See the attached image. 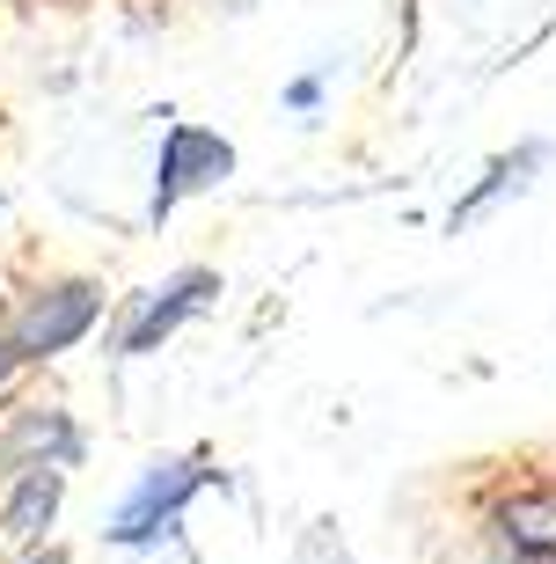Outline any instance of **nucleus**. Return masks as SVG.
I'll return each instance as SVG.
<instances>
[{"mask_svg": "<svg viewBox=\"0 0 556 564\" xmlns=\"http://www.w3.org/2000/svg\"><path fill=\"white\" fill-rule=\"evenodd\" d=\"M96 315H103V301H96V286H81V279L30 293V308L8 323L15 359H52V352H66L74 337H88V323H96Z\"/></svg>", "mask_w": 556, "mask_h": 564, "instance_id": "obj_1", "label": "nucleus"}, {"mask_svg": "<svg viewBox=\"0 0 556 564\" xmlns=\"http://www.w3.org/2000/svg\"><path fill=\"white\" fill-rule=\"evenodd\" d=\"M212 293H220V279H212V272H176L168 286H154V293L140 301V315L124 323V352H154V345H162V337L176 330L184 315L206 308Z\"/></svg>", "mask_w": 556, "mask_h": 564, "instance_id": "obj_4", "label": "nucleus"}, {"mask_svg": "<svg viewBox=\"0 0 556 564\" xmlns=\"http://www.w3.org/2000/svg\"><path fill=\"white\" fill-rule=\"evenodd\" d=\"M81 455V433L66 425V411H15L8 440H0V469H66Z\"/></svg>", "mask_w": 556, "mask_h": 564, "instance_id": "obj_5", "label": "nucleus"}, {"mask_svg": "<svg viewBox=\"0 0 556 564\" xmlns=\"http://www.w3.org/2000/svg\"><path fill=\"white\" fill-rule=\"evenodd\" d=\"M30 564H66V557H59V550H44V557H30Z\"/></svg>", "mask_w": 556, "mask_h": 564, "instance_id": "obj_8", "label": "nucleus"}, {"mask_svg": "<svg viewBox=\"0 0 556 564\" xmlns=\"http://www.w3.org/2000/svg\"><path fill=\"white\" fill-rule=\"evenodd\" d=\"M206 484V462H154L140 484H132V499L118 506V521H110V543H146V535H162L184 499Z\"/></svg>", "mask_w": 556, "mask_h": 564, "instance_id": "obj_2", "label": "nucleus"}, {"mask_svg": "<svg viewBox=\"0 0 556 564\" xmlns=\"http://www.w3.org/2000/svg\"><path fill=\"white\" fill-rule=\"evenodd\" d=\"M227 169H235V147L220 140V132H198V126H176L162 147V184H154V220H162L176 198H190V191L220 184Z\"/></svg>", "mask_w": 556, "mask_h": 564, "instance_id": "obj_3", "label": "nucleus"}, {"mask_svg": "<svg viewBox=\"0 0 556 564\" xmlns=\"http://www.w3.org/2000/svg\"><path fill=\"white\" fill-rule=\"evenodd\" d=\"M52 513H59V469H22L15 499L0 513V543H37L52 528Z\"/></svg>", "mask_w": 556, "mask_h": 564, "instance_id": "obj_7", "label": "nucleus"}, {"mask_svg": "<svg viewBox=\"0 0 556 564\" xmlns=\"http://www.w3.org/2000/svg\"><path fill=\"white\" fill-rule=\"evenodd\" d=\"M498 535L535 564H556V491H520L505 513H498Z\"/></svg>", "mask_w": 556, "mask_h": 564, "instance_id": "obj_6", "label": "nucleus"}]
</instances>
